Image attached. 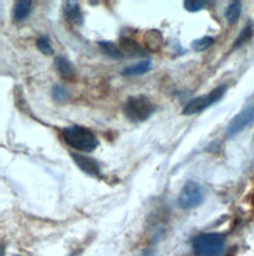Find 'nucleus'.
Here are the masks:
<instances>
[{"mask_svg":"<svg viewBox=\"0 0 254 256\" xmlns=\"http://www.w3.org/2000/svg\"><path fill=\"white\" fill-rule=\"evenodd\" d=\"M33 4L28 2V0H20V2L16 4L14 10H13V19L14 20H24L30 13H31Z\"/></svg>","mask_w":254,"mask_h":256,"instance_id":"11","label":"nucleus"},{"mask_svg":"<svg viewBox=\"0 0 254 256\" xmlns=\"http://www.w3.org/2000/svg\"><path fill=\"white\" fill-rule=\"evenodd\" d=\"M251 33H253V27H251V24H248L244 30H242V33H240V36L237 38V41H236V48H239V46H242L250 36H251Z\"/></svg>","mask_w":254,"mask_h":256,"instance_id":"18","label":"nucleus"},{"mask_svg":"<svg viewBox=\"0 0 254 256\" xmlns=\"http://www.w3.org/2000/svg\"><path fill=\"white\" fill-rule=\"evenodd\" d=\"M99 48H101V50L105 55H108V57H112V58H121V57H123V52L118 49L116 44L110 42V41H101V42H99Z\"/></svg>","mask_w":254,"mask_h":256,"instance_id":"13","label":"nucleus"},{"mask_svg":"<svg viewBox=\"0 0 254 256\" xmlns=\"http://www.w3.org/2000/svg\"><path fill=\"white\" fill-rule=\"evenodd\" d=\"M226 247V238L218 232H206L193 240V250L198 256H222Z\"/></svg>","mask_w":254,"mask_h":256,"instance_id":"2","label":"nucleus"},{"mask_svg":"<svg viewBox=\"0 0 254 256\" xmlns=\"http://www.w3.org/2000/svg\"><path fill=\"white\" fill-rule=\"evenodd\" d=\"M68 94H69V93L66 92L61 85L53 86V98H55V99H58V101H61V99H66V98H68Z\"/></svg>","mask_w":254,"mask_h":256,"instance_id":"19","label":"nucleus"},{"mask_svg":"<svg viewBox=\"0 0 254 256\" xmlns=\"http://www.w3.org/2000/svg\"><path fill=\"white\" fill-rule=\"evenodd\" d=\"M209 5V2H203V0H185L184 2V8L187 11H200L203 8H206Z\"/></svg>","mask_w":254,"mask_h":256,"instance_id":"17","label":"nucleus"},{"mask_svg":"<svg viewBox=\"0 0 254 256\" xmlns=\"http://www.w3.org/2000/svg\"><path fill=\"white\" fill-rule=\"evenodd\" d=\"M151 66H152L151 60H143V62H140V63H137L134 66H129V68H126L123 71V74L124 76H141V74L148 72L151 70Z\"/></svg>","mask_w":254,"mask_h":256,"instance_id":"12","label":"nucleus"},{"mask_svg":"<svg viewBox=\"0 0 254 256\" xmlns=\"http://www.w3.org/2000/svg\"><path fill=\"white\" fill-rule=\"evenodd\" d=\"M226 92V86H218L215 88L214 92L207 93L201 98H195L192 99V101L187 104L182 110L184 115H195V114H200L203 112V110H206L207 107H211L212 104H215L220 98H222Z\"/></svg>","mask_w":254,"mask_h":256,"instance_id":"4","label":"nucleus"},{"mask_svg":"<svg viewBox=\"0 0 254 256\" xmlns=\"http://www.w3.org/2000/svg\"><path fill=\"white\" fill-rule=\"evenodd\" d=\"M63 14L69 22H72V24L79 26L83 22L82 10H80V5L77 2H64L63 4Z\"/></svg>","mask_w":254,"mask_h":256,"instance_id":"8","label":"nucleus"},{"mask_svg":"<svg viewBox=\"0 0 254 256\" xmlns=\"http://www.w3.org/2000/svg\"><path fill=\"white\" fill-rule=\"evenodd\" d=\"M63 140L66 144H69L71 148L77 150V151H82V152H91L97 148V138L94 134L82 126H71V128H66L63 130Z\"/></svg>","mask_w":254,"mask_h":256,"instance_id":"1","label":"nucleus"},{"mask_svg":"<svg viewBox=\"0 0 254 256\" xmlns=\"http://www.w3.org/2000/svg\"><path fill=\"white\" fill-rule=\"evenodd\" d=\"M55 64H57V70H58V72H60V76L63 77V79H72V77H74V72H75L74 66L66 57H57Z\"/></svg>","mask_w":254,"mask_h":256,"instance_id":"10","label":"nucleus"},{"mask_svg":"<svg viewBox=\"0 0 254 256\" xmlns=\"http://www.w3.org/2000/svg\"><path fill=\"white\" fill-rule=\"evenodd\" d=\"M36 48L44 54V55H52L53 54V49L50 46V41L47 36H41L36 40Z\"/></svg>","mask_w":254,"mask_h":256,"instance_id":"16","label":"nucleus"},{"mask_svg":"<svg viewBox=\"0 0 254 256\" xmlns=\"http://www.w3.org/2000/svg\"><path fill=\"white\" fill-rule=\"evenodd\" d=\"M204 200V195H203V188L201 186L195 182V181H189L181 192V196H179V206L181 208H185V209H192V208H196L203 203Z\"/></svg>","mask_w":254,"mask_h":256,"instance_id":"5","label":"nucleus"},{"mask_svg":"<svg viewBox=\"0 0 254 256\" xmlns=\"http://www.w3.org/2000/svg\"><path fill=\"white\" fill-rule=\"evenodd\" d=\"M71 158L82 172H85L86 174H90V176L101 178V166H99V164L93 158H88V156L77 154V152H71Z\"/></svg>","mask_w":254,"mask_h":256,"instance_id":"7","label":"nucleus"},{"mask_svg":"<svg viewBox=\"0 0 254 256\" xmlns=\"http://www.w3.org/2000/svg\"><path fill=\"white\" fill-rule=\"evenodd\" d=\"M242 13V4L240 2H233V4H229L228 10H226V19L229 24H234V22L239 19Z\"/></svg>","mask_w":254,"mask_h":256,"instance_id":"14","label":"nucleus"},{"mask_svg":"<svg viewBox=\"0 0 254 256\" xmlns=\"http://www.w3.org/2000/svg\"><path fill=\"white\" fill-rule=\"evenodd\" d=\"M154 110H156V106L149 101V98L143 94L129 98L123 107L124 115L130 121H146L154 114Z\"/></svg>","mask_w":254,"mask_h":256,"instance_id":"3","label":"nucleus"},{"mask_svg":"<svg viewBox=\"0 0 254 256\" xmlns=\"http://www.w3.org/2000/svg\"><path fill=\"white\" fill-rule=\"evenodd\" d=\"M214 42H215V40L212 36H204V38H200V40L193 41V49L196 52H203V50L211 48Z\"/></svg>","mask_w":254,"mask_h":256,"instance_id":"15","label":"nucleus"},{"mask_svg":"<svg viewBox=\"0 0 254 256\" xmlns=\"http://www.w3.org/2000/svg\"><path fill=\"white\" fill-rule=\"evenodd\" d=\"M121 48H123L124 54L129 55V57H137V55H145V49H143L138 42H135L134 40L123 36L121 38Z\"/></svg>","mask_w":254,"mask_h":256,"instance_id":"9","label":"nucleus"},{"mask_svg":"<svg viewBox=\"0 0 254 256\" xmlns=\"http://www.w3.org/2000/svg\"><path fill=\"white\" fill-rule=\"evenodd\" d=\"M253 121H254V104L244 108L233 121H231V124L228 126V130H226L228 137H233L240 130H244L247 126H250L253 123Z\"/></svg>","mask_w":254,"mask_h":256,"instance_id":"6","label":"nucleus"}]
</instances>
